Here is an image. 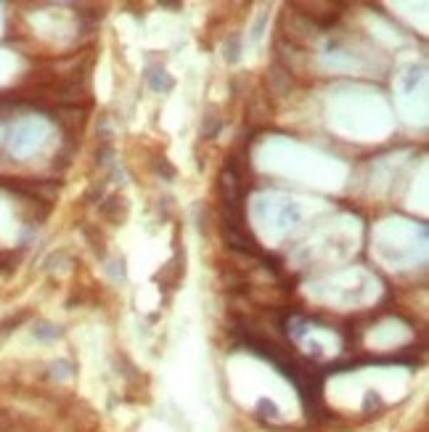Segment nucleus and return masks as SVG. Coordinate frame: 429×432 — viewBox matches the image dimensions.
Listing matches in <instances>:
<instances>
[{
	"instance_id": "obj_9",
	"label": "nucleus",
	"mask_w": 429,
	"mask_h": 432,
	"mask_svg": "<svg viewBox=\"0 0 429 432\" xmlns=\"http://www.w3.org/2000/svg\"><path fill=\"white\" fill-rule=\"evenodd\" d=\"M154 170L159 175H165V178H175V167H172V165L167 162V159H165V156H159V159H156Z\"/></svg>"
},
{
	"instance_id": "obj_7",
	"label": "nucleus",
	"mask_w": 429,
	"mask_h": 432,
	"mask_svg": "<svg viewBox=\"0 0 429 432\" xmlns=\"http://www.w3.org/2000/svg\"><path fill=\"white\" fill-rule=\"evenodd\" d=\"M32 334L37 340H56V337H61V329L56 327V324H51V321H37Z\"/></svg>"
},
{
	"instance_id": "obj_2",
	"label": "nucleus",
	"mask_w": 429,
	"mask_h": 432,
	"mask_svg": "<svg viewBox=\"0 0 429 432\" xmlns=\"http://www.w3.org/2000/svg\"><path fill=\"white\" fill-rule=\"evenodd\" d=\"M183 274H186V255L178 249V252L162 265V271L156 274V281H159L165 289H175V287L180 284Z\"/></svg>"
},
{
	"instance_id": "obj_6",
	"label": "nucleus",
	"mask_w": 429,
	"mask_h": 432,
	"mask_svg": "<svg viewBox=\"0 0 429 432\" xmlns=\"http://www.w3.org/2000/svg\"><path fill=\"white\" fill-rule=\"evenodd\" d=\"M146 83L154 88V90H170V88H172V77L165 70H162V67H156V70L146 72Z\"/></svg>"
},
{
	"instance_id": "obj_5",
	"label": "nucleus",
	"mask_w": 429,
	"mask_h": 432,
	"mask_svg": "<svg viewBox=\"0 0 429 432\" xmlns=\"http://www.w3.org/2000/svg\"><path fill=\"white\" fill-rule=\"evenodd\" d=\"M220 127H223V120L215 114V112H209L202 117V127H199V133H202V138L205 141H212L218 133H220Z\"/></svg>"
},
{
	"instance_id": "obj_8",
	"label": "nucleus",
	"mask_w": 429,
	"mask_h": 432,
	"mask_svg": "<svg viewBox=\"0 0 429 432\" xmlns=\"http://www.w3.org/2000/svg\"><path fill=\"white\" fill-rule=\"evenodd\" d=\"M112 156H114V146H112V143H101V146L96 149V162H98V165H109Z\"/></svg>"
},
{
	"instance_id": "obj_1",
	"label": "nucleus",
	"mask_w": 429,
	"mask_h": 432,
	"mask_svg": "<svg viewBox=\"0 0 429 432\" xmlns=\"http://www.w3.org/2000/svg\"><path fill=\"white\" fill-rule=\"evenodd\" d=\"M127 212H130V205L122 194H112L106 196L103 202H98V215H101L106 223L112 225H122L127 220Z\"/></svg>"
},
{
	"instance_id": "obj_10",
	"label": "nucleus",
	"mask_w": 429,
	"mask_h": 432,
	"mask_svg": "<svg viewBox=\"0 0 429 432\" xmlns=\"http://www.w3.org/2000/svg\"><path fill=\"white\" fill-rule=\"evenodd\" d=\"M258 411H262L260 416H268V419H278V409H275L271 400H260Z\"/></svg>"
},
{
	"instance_id": "obj_4",
	"label": "nucleus",
	"mask_w": 429,
	"mask_h": 432,
	"mask_svg": "<svg viewBox=\"0 0 429 432\" xmlns=\"http://www.w3.org/2000/svg\"><path fill=\"white\" fill-rule=\"evenodd\" d=\"M83 234H85L87 244H90V249L98 255L101 260H106V236H103V231L98 225H83Z\"/></svg>"
},
{
	"instance_id": "obj_3",
	"label": "nucleus",
	"mask_w": 429,
	"mask_h": 432,
	"mask_svg": "<svg viewBox=\"0 0 429 432\" xmlns=\"http://www.w3.org/2000/svg\"><path fill=\"white\" fill-rule=\"evenodd\" d=\"M268 83H271V88H273L275 93H286L292 88V70L275 61L273 67H271V72H268Z\"/></svg>"
}]
</instances>
